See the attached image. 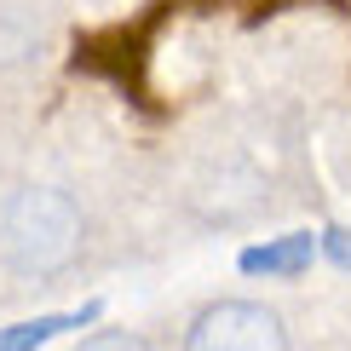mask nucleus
I'll use <instances>...</instances> for the list:
<instances>
[{
  "label": "nucleus",
  "instance_id": "obj_7",
  "mask_svg": "<svg viewBox=\"0 0 351 351\" xmlns=\"http://www.w3.org/2000/svg\"><path fill=\"white\" fill-rule=\"evenodd\" d=\"M323 254H328L340 271H351V230H346V225H328V230H323Z\"/></svg>",
  "mask_w": 351,
  "mask_h": 351
},
{
  "label": "nucleus",
  "instance_id": "obj_1",
  "mask_svg": "<svg viewBox=\"0 0 351 351\" xmlns=\"http://www.w3.org/2000/svg\"><path fill=\"white\" fill-rule=\"evenodd\" d=\"M179 6L184 0H150L133 23H110V29H93V35H75L69 69H75V75L110 81L138 115H162V104H156V93H150V47H156L162 23Z\"/></svg>",
  "mask_w": 351,
  "mask_h": 351
},
{
  "label": "nucleus",
  "instance_id": "obj_5",
  "mask_svg": "<svg viewBox=\"0 0 351 351\" xmlns=\"http://www.w3.org/2000/svg\"><path fill=\"white\" fill-rule=\"evenodd\" d=\"M86 323H98V300L75 305V311H47V317H29V323L0 328V351H40L47 340H58V334H69V328H86Z\"/></svg>",
  "mask_w": 351,
  "mask_h": 351
},
{
  "label": "nucleus",
  "instance_id": "obj_8",
  "mask_svg": "<svg viewBox=\"0 0 351 351\" xmlns=\"http://www.w3.org/2000/svg\"><path fill=\"white\" fill-rule=\"evenodd\" d=\"M288 6H294V0H259V6L254 12H247V18H276V12H288ZM317 6H328V12H346V0H317Z\"/></svg>",
  "mask_w": 351,
  "mask_h": 351
},
{
  "label": "nucleus",
  "instance_id": "obj_4",
  "mask_svg": "<svg viewBox=\"0 0 351 351\" xmlns=\"http://www.w3.org/2000/svg\"><path fill=\"white\" fill-rule=\"evenodd\" d=\"M317 247H323V237H311V230H294V237H271V242L242 247L237 265H242L247 276H300V271H311Z\"/></svg>",
  "mask_w": 351,
  "mask_h": 351
},
{
  "label": "nucleus",
  "instance_id": "obj_3",
  "mask_svg": "<svg viewBox=\"0 0 351 351\" xmlns=\"http://www.w3.org/2000/svg\"><path fill=\"white\" fill-rule=\"evenodd\" d=\"M184 351H288V334L276 311L254 300H219L190 323Z\"/></svg>",
  "mask_w": 351,
  "mask_h": 351
},
{
  "label": "nucleus",
  "instance_id": "obj_2",
  "mask_svg": "<svg viewBox=\"0 0 351 351\" xmlns=\"http://www.w3.org/2000/svg\"><path fill=\"white\" fill-rule=\"evenodd\" d=\"M0 242H6V259L29 276H52L75 259L81 247V213L64 190H18L6 208V225H0Z\"/></svg>",
  "mask_w": 351,
  "mask_h": 351
},
{
  "label": "nucleus",
  "instance_id": "obj_6",
  "mask_svg": "<svg viewBox=\"0 0 351 351\" xmlns=\"http://www.w3.org/2000/svg\"><path fill=\"white\" fill-rule=\"evenodd\" d=\"M75 351H150V346H144L138 334H127V328H98V334H86Z\"/></svg>",
  "mask_w": 351,
  "mask_h": 351
}]
</instances>
